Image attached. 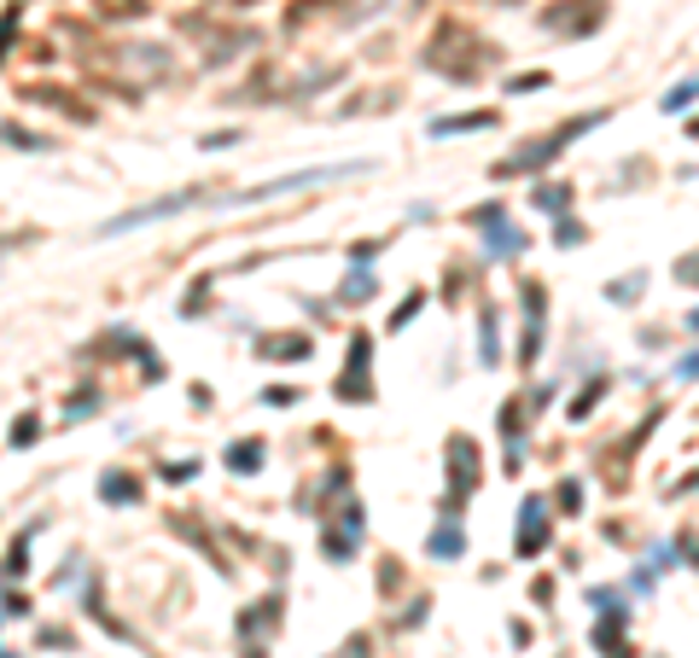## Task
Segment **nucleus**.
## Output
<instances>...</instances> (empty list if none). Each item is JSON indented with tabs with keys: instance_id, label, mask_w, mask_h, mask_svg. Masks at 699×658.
<instances>
[{
	"instance_id": "obj_5",
	"label": "nucleus",
	"mask_w": 699,
	"mask_h": 658,
	"mask_svg": "<svg viewBox=\"0 0 699 658\" xmlns=\"http://www.w3.org/2000/svg\"><path fill=\"white\" fill-rule=\"evenodd\" d=\"M693 134H699V122H693Z\"/></svg>"
},
{
	"instance_id": "obj_2",
	"label": "nucleus",
	"mask_w": 699,
	"mask_h": 658,
	"mask_svg": "<svg viewBox=\"0 0 699 658\" xmlns=\"http://www.w3.org/2000/svg\"><path fill=\"white\" fill-rule=\"evenodd\" d=\"M228 466H234V472L262 466V443H234V449H228Z\"/></svg>"
},
{
	"instance_id": "obj_1",
	"label": "nucleus",
	"mask_w": 699,
	"mask_h": 658,
	"mask_svg": "<svg viewBox=\"0 0 699 658\" xmlns=\"http://www.w3.org/2000/svg\"><path fill=\"white\" fill-rule=\"evenodd\" d=\"M548 513H542V501H525V530H519V553H530V548H542L548 542Z\"/></svg>"
},
{
	"instance_id": "obj_4",
	"label": "nucleus",
	"mask_w": 699,
	"mask_h": 658,
	"mask_svg": "<svg viewBox=\"0 0 699 658\" xmlns=\"http://www.w3.org/2000/svg\"><path fill=\"white\" fill-rule=\"evenodd\" d=\"M431 553H461V530H438V537H431Z\"/></svg>"
},
{
	"instance_id": "obj_3",
	"label": "nucleus",
	"mask_w": 699,
	"mask_h": 658,
	"mask_svg": "<svg viewBox=\"0 0 699 658\" xmlns=\"http://www.w3.org/2000/svg\"><path fill=\"white\" fill-rule=\"evenodd\" d=\"M140 489L129 484V478H106V501H135Z\"/></svg>"
}]
</instances>
